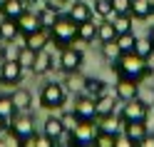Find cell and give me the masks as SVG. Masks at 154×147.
Instances as JSON below:
<instances>
[{"mask_svg": "<svg viewBox=\"0 0 154 147\" xmlns=\"http://www.w3.org/2000/svg\"><path fill=\"white\" fill-rule=\"evenodd\" d=\"M112 72L117 77H127V80H134V82H142L144 77H149L147 65H144V57L137 55L134 50L122 53L117 60L112 62Z\"/></svg>", "mask_w": 154, "mask_h": 147, "instance_id": "obj_1", "label": "cell"}, {"mask_svg": "<svg viewBox=\"0 0 154 147\" xmlns=\"http://www.w3.org/2000/svg\"><path fill=\"white\" fill-rule=\"evenodd\" d=\"M47 33H50V45H55V50H62L77 40V23L70 15H57V20Z\"/></svg>", "mask_w": 154, "mask_h": 147, "instance_id": "obj_2", "label": "cell"}, {"mask_svg": "<svg viewBox=\"0 0 154 147\" xmlns=\"http://www.w3.org/2000/svg\"><path fill=\"white\" fill-rule=\"evenodd\" d=\"M40 107L42 110H62L65 102H67V87L65 82H57V80H50L40 87Z\"/></svg>", "mask_w": 154, "mask_h": 147, "instance_id": "obj_3", "label": "cell"}, {"mask_svg": "<svg viewBox=\"0 0 154 147\" xmlns=\"http://www.w3.org/2000/svg\"><path fill=\"white\" fill-rule=\"evenodd\" d=\"M8 135H10L13 140H17L20 145H25L27 137L35 135V117H32V112L30 110H27V112H17L13 117L10 127H8Z\"/></svg>", "mask_w": 154, "mask_h": 147, "instance_id": "obj_4", "label": "cell"}, {"mask_svg": "<svg viewBox=\"0 0 154 147\" xmlns=\"http://www.w3.org/2000/svg\"><path fill=\"white\" fill-rule=\"evenodd\" d=\"M85 62V53L80 50V47H75L72 45H67L60 50V57H57V67L65 72V75H70V72H80V67Z\"/></svg>", "mask_w": 154, "mask_h": 147, "instance_id": "obj_5", "label": "cell"}, {"mask_svg": "<svg viewBox=\"0 0 154 147\" xmlns=\"http://www.w3.org/2000/svg\"><path fill=\"white\" fill-rule=\"evenodd\" d=\"M119 120L122 122H147L149 120V105L139 100V97H134V100L124 102L122 112H119Z\"/></svg>", "mask_w": 154, "mask_h": 147, "instance_id": "obj_6", "label": "cell"}, {"mask_svg": "<svg viewBox=\"0 0 154 147\" xmlns=\"http://www.w3.org/2000/svg\"><path fill=\"white\" fill-rule=\"evenodd\" d=\"M23 75H25V67L17 60H3V62H0V85H3V87L20 85L23 82Z\"/></svg>", "mask_w": 154, "mask_h": 147, "instance_id": "obj_7", "label": "cell"}, {"mask_svg": "<svg viewBox=\"0 0 154 147\" xmlns=\"http://www.w3.org/2000/svg\"><path fill=\"white\" fill-rule=\"evenodd\" d=\"M72 110L85 122H94L97 120V102H94V97H90L87 92H77L75 95V107Z\"/></svg>", "mask_w": 154, "mask_h": 147, "instance_id": "obj_8", "label": "cell"}, {"mask_svg": "<svg viewBox=\"0 0 154 147\" xmlns=\"http://www.w3.org/2000/svg\"><path fill=\"white\" fill-rule=\"evenodd\" d=\"M114 95L119 97V102H129V100H134V97H139V82L127 80V77H117Z\"/></svg>", "mask_w": 154, "mask_h": 147, "instance_id": "obj_9", "label": "cell"}, {"mask_svg": "<svg viewBox=\"0 0 154 147\" xmlns=\"http://www.w3.org/2000/svg\"><path fill=\"white\" fill-rule=\"evenodd\" d=\"M15 23H17V30H20V35H23V37L42 27V23H40V18H37V13H32L30 8H27V10H25L20 18H17Z\"/></svg>", "mask_w": 154, "mask_h": 147, "instance_id": "obj_10", "label": "cell"}, {"mask_svg": "<svg viewBox=\"0 0 154 147\" xmlns=\"http://www.w3.org/2000/svg\"><path fill=\"white\" fill-rule=\"evenodd\" d=\"M75 145H94V135H97V125L94 122H85L80 120V125L75 127Z\"/></svg>", "mask_w": 154, "mask_h": 147, "instance_id": "obj_11", "label": "cell"}, {"mask_svg": "<svg viewBox=\"0 0 154 147\" xmlns=\"http://www.w3.org/2000/svg\"><path fill=\"white\" fill-rule=\"evenodd\" d=\"M52 67H55V55L45 47V50H37V55H35V65H32L30 72H32V75H47Z\"/></svg>", "mask_w": 154, "mask_h": 147, "instance_id": "obj_12", "label": "cell"}, {"mask_svg": "<svg viewBox=\"0 0 154 147\" xmlns=\"http://www.w3.org/2000/svg\"><path fill=\"white\" fill-rule=\"evenodd\" d=\"M23 40H25V43H23L25 47H30V50L37 53V50H45V47L50 45V33H47L45 27H40V30H35V33H30V35H25Z\"/></svg>", "mask_w": 154, "mask_h": 147, "instance_id": "obj_13", "label": "cell"}, {"mask_svg": "<svg viewBox=\"0 0 154 147\" xmlns=\"http://www.w3.org/2000/svg\"><path fill=\"white\" fill-rule=\"evenodd\" d=\"M57 15H60V5H57V0H47V5H42L40 10H37V18H40V23L45 30H50L52 23L57 20Z\"/></svg>", "mask_w": 154, "mask_h": 147, "instance_id": "obj_14", "label": "cell"}, {"mask_svg": "<svg viewBox=\"0 0 154 147\" xmlns=\"http://www.w3.org/2000/svg\"><path fill=\"white\" fill-rule=\"evenodd\" d=\"M72 18V20L80 25V23H85V20H92V15H94V10H92V5H87L85 0H75V3L70 5V13H67Z\"/></svg>", "mask_w": 154, "mask_h": 147, "instance_id": "obj_15", "label": "cell"}, {"mask_svg": "<svg viewBox=\"0 0 154 147\" xmlns=\"http://www.w3.org/2000/svg\"><path fill=\"white\" fill-rule=\"evenodd\" d=\"M25 10H27V5L23 0H3V3H0V15L10 18V20H17Z\"/></svg>", "mask_w": 154, "mask_h": 147, "instance_id": "obj_16", "label": "cell"}, {"mask_svg": "<svg viewBox=\"0 0 154 147\" xmlns=\"http://www.w3.org/2000/svg\"><path fill=\"white\" fill-rule=\"evenodd\" d=\"M82 92H87L90 97H102L104 92H109L107 90V82L102 80V77H85V82H82Z\"/></svg>", "mask_w": 154, "mask_h": 147, "instance_id": "obj_17", "label": "cell"}, {"mask_svg": "<svg viewBox=\"0 0 154 147\" xmlns=\"http://www.w3.org/2000/svg\"><path fill=\"white\" fill-rule=\"evenodd\" d=\"M154 15V0H132V18L134 20H149Z\"/></svg>", "mask_w": 154, "mask_h": 147, "instance_id": "obj_18", "label": "cell"}, {"mask_svg": "<svg viewBox=\"0 0 154 147\" xmlns=\"http://www.w3.org/2000/svg\"><path fill=\"white\" fill-rule=\"evenodd\" d=\"M94 40H97V25H94V20H85L77 25V43L90 45Z\"/></svg>", "mask_w": 154, "mask_h": 147, "instance_id": "obj_19", "label": "cell"}, {"mask_svg": "<svg viewBox=\"0 0 154 147\" xmlns=\"http://www.w3.org/2000/svg\"><path fill=\"white\" fill-rule=\"evenodd\" d=\"M122 125H124V130H122V132L127 135V137H129V140H132L134 145H139V142H142V137L149 132L147 122H122Z\"/></svg>", "mask_w": 154, "mask_h": 147, "instance_id": "obj_20", "label": "cell"}, {"mask_svg": "<svg viewBox=\"0 0 154 147\" xmlns=\"http://www.w3.org/2000/svg\"><path fill=\"white\" fill-rule=\"evenodd\" d=\"M15 115H17V107L13 102V95H0V120L10 127V122H13Z\"/></svg>", "mask_w": 154, "mask_h": 147, "instance_id": "obj_21", "label": "cell"}, {"mask_svg": "<svg viewBox=\"0 0 154 147\" xmlns=\"http://www.w3.org/2000/svg\"><path fill=\"white\" fill-rule=\"evenodd\" d=\"M13 102H15V107H17V112L32 110V92L25 90V87H17V90L13 92Z\"/></svg>", "mask_w": 154, "mask_h": 147, "instance_id": "obj_22", "label": "cell"}, {"mask_svg": "<svg viewBox=\"0 0 154 147\" xmlns=\"http://www.w3.org/2000/svg\"><path fill=\"white\" fill-rule=\"evenodd\" d=\"M119 115H102V117H97L94 120V125H97V130H102V132H112V135H117L119 132Z\"/></svg>", "mask_w": 154, "mask_h": 147, "instance_id": "obj_23", "label": "cell"}, {"mask_svg": "<svg viewBox=\"0 0 154 147\" xmlns=\"http://www.w3.org/2000/svg\"><path fill=\"white\" fill-rule=\"evenodd\" d=\"M97 117H102V115H112L114 112V105L119 102V97L117 95H112V92H104L102 97H97Z\"/></svg>", "mask_w": 154, "mask_h": 147, "instance_id": "obj_24", "label": "cell"}, {"mask_svg": "<svg viewBox=\"0 0 154 147\" xmlns=\"http://www.w3.org/2000/svg\"><path fill=\"white\" fill-rule=\"evenodd\" d=\"M42 132L47 135V137H50V140L55 142L57 140V137H60L62 132H65V127H62V120H60V115H50V117H47V120H45V125H42Z\"/></svg>", "mask_w": 154, "mask_h": 147, "instance_id": "obj_25", "label": "cell"}, {"mask_svg": "<svg viewBox=\"0 0 154 147\" xmlns=\"http://www.w3.org/2000/svg\"><path fill=\"white\" fill-rule=\"evenodd\" d=\"M17 35H20L17 23L10 20V18H3V20H0V37H3V43H15Z\"/></svg>", "mask_w": 154, "mask_h": 147, "instance_id": "obj_26", "label": "cell"}, {"mask_svg": "<svg viewBox=\"0 0 154 147\" xmlns=\"http://www.w3.org/2000/svg\"><path fill=\"white\" fill-rule=\"evenodd\" d=\"M114 37H117V30H114L112 18H102V23L97 25V40L100 43H109Z\"/></svg>", "mask_w": 154, "mask_h": 147, "instance_id": "obj_27", "label": "cell"}, {"mask_svg": "<svg viewBox=\"0 0 154 147\" xmlns=\"http://www.w3.org/2000/svg\"><path fill=\"white\" fill-rule=\"evenodd\" d=\"M114 30H117V35H122V33H129L132 30V25H134V18H132V13H114Z\"/></svg>", "mask_w": 154, "mask_h": 147, "instance_id": "obj_28", "label": "cell"}, {"mask_svg": "<svg viewBox=\"0 0 154 147\" xmlns=\"http://www.w3.org/2000/svg\"><path fill=\"white\" fill-rule=\"evenodd\" d=\"M94 15H100V18H114V5H112V0H94Z\"/></svg>", "mask_w": 154, "mask_h": 147, "instance_id": "obj_29", "label": "cell"}, {"mask_svg": "<svg viewBox=\"0 0 154 147\" xmlns=\"http://www.w3.org/2000/svg\"><path fill=\"white\" fill-rule=\"evenodd\" d=\"M114 40H117V45H119V50H122V53H129V50H134L137 35H134V33L129 30V33H122V35H117Z\"/></svg>", "mask_w": 154, "mask_h": 147, "instance_id": "obj_30", "label": "cell"}, {"mask_svg": "<svg viewBox=\"0 0 154 147\" xmlns=\"http://www.w3.org/2000/svg\"><path fill=\"white\" fill-rule=\"evenodd\" d=\"M119 55H122V50H119V45H117V40L102 43V57H104V60H109V62H114V60H117Z\"/></svg>", "mask_w": 154, "mask_h": 147, "instance_id": "obj_31", "label": "cell"}, {"mask_svg": "<svg viewBox=\"0 0 154 147\" xmlns=\"http://www.w3.org/2000/svg\"><path fill=\"white\" fill-rule=\"evenodd\" d=\"M35 50H30V47H20V53H17V62H20L23 67H25V70H32V65H35Z\"/></svg>", "mask_w": 154, "mask_h": 147, "instance_id": "obj_32", "label": "cell"}, {"mask_svg": "<svg viewBox=\"0 0 154 147\" xmlns=\"http://www.w3.org/2000/svg\"><path fill=\"white\" fill-rule=\"evenodd\" d=\"M50 145H55V142H52L45 132H42V135H37V132H35V135H30V137L25 140L23 147H50Z\"/></svg>", "mask_w": 154, "mask_h": 147, "instance_id": "obj_33", "label": "cell"}, {"mask_svg": "<svg viewBox=\"0 0 154 147\" xmlns=\"http://www.w3.org/2000/svg\"><path fill=\"white\" fill-rule=\"evenodd\" d=\"M114 140H117V135H112V132L97 130V135H94V145L97 147H114Z\"/></svg>", "mask_w": 154, "mask_h": 147, "instance_id": "obj_34", "label": "cell"}, {"mask_svg": "<svg viewBox=\"0 0 154 147\" xmlns=\"http://www.w3.org/2000/svg\"><path fill=\"white\" fill-rule=\"evenodd\" d=\"M60 120H62V127H65V130H70V132H75V127L80 125V117L75 115V110L62 112V115H60Z\"/></svg>", "mask_w": 154, "mask_h": 147, "instance_id": "obj_35", "label": "cell"}, {"mask_svg": "<svg viewBox=\"0 0 154 147\" xmlns=\"http://www.w3.org/2000/svg\"><path fill=\"white\" fill-rule=\"evenodd\" d=\"M154 50V45H152V40H149V37H137V43H134V53H137V55H149Z\"/></svg>", "mask_w": 154, "mask_h": 147, "instance_id": "obj_36", "label": "cell"}, {"mask_svg": "<svg viewBox=\"0 0 154 147\" xmlns=\"http://www.w3.org/2000/svg\"><path fill=\"white\" fill-rule=\"evenodd\" d=\"M82 77H77V72H70V75H65V85L70 87V90H82Z\"/></svg>", "mask_w": 154, "mask_h": 147, "instance_id": "obj_37", "label": "cell"}, {"mask_svg": "<svg viewBox=\"0 0 154 147\" xmlns=\"http://www.w3.org/2000/svg\"><path fill=\"white\" fill-rule=\"evenodd\" d=\"M114 13H132V0H112Z\"/></svg>", "mask_w": 154, "mask_h": 147, "instance_id": "obj_38", "label": "cell"}, {"mask_svg": "<svg viewBox=\"0 0 154 147\" xmlns=\"http://www.w3.org/2000/svg\"><path fill=\"white\" fill-rule=\"evenodd\" d=\"M55 145H60V147H67V145H75V135L70 132V130H65L60 137L55 140Z\"/></svg>", "mask_w": 154, "mask_h": 147, "instance_id": "obj_39", "label": "cell"}, {"mask_svg": "<svg viewBox=\"0 0 154 147\" xmlns=\"http://www.w3.org/2000/svg\"><path fill=\"white\" fill-rule=\"evenodd\" d=\"M144 65H147V72L154 75V50H152L149 55H144Z\"/></svg>", "mask_w": 154, "mask_h": 147, "instance_id": "obj_40", "label": "cell"}, {"mask_svg": "<svg viewBox=\"0 0 154 147\" xmlns=\"http://www.w3.org/2000/svg\"><path fill=\"white\" fill-rule=\"evenodd\" d=\"M139 147H154V135L152 132H147L142 137V142H139Z\"/></svg>", "mask_w": 154, "mask_h": 147, "instance_id": "obj_41", "label": "cell"}, {"mask_svg": "<svg viewBox=\"0 0 154 147\" xmlns=\"http://www.w3.org/2000/svg\"><path fill=\"white\" fill-rule=\"evenodd\" d=\"M3 60H5V43L0 45V62H3Z\"/></svg>", "mask_w": 154, "mask_h": 147, "instance_id": "obj_42", "label": "cell"}, {"mask_svg": "<svg viewBox=\"0 0 154 147\" xmlns=\"http://www.w3.org/2000/svg\"><path fill=\"white\" fill-rule=\"evenodd\" d=\"M147 37L152 40V45H154V27H149V33H147Z\"/></svg>", "mask_w": 154, "mask_h": 147, "instance_id": "obj_43", "label": "cell"}, {"mask_svg": "<svg viewBox=\"0 0 154 147\" xmlns=\"http://www.w3.org/2000/svg\"><path fill=\"white\" fill-rule=\"evenodd\" d=\"M23 3H25L27 8H30V5H37V3H40V0H23Z\"/></svg>", "mask_w": 154, "mask_h": 147, "instance_id": "obj_44", "label": "cell"}, {"mask_svg": "<svg viewBox=\"0 0 154 147\" xmlns=\"http://www.w3.org/2000/svg\"><path fill=\"white\" fill-rule=\"evenodd\" d=\"M57 3H67V0H57Z\"/></svg>", "mask_w": 154, "mask_h": 147, "instance_id": "obj_45", "label": "cell"}, {"mask_svg": "<svg viewBox=\"0 0 154 147\" xmlns=\"http://www.w3.org/2000/svg\"><path fill=\"white\" fill-rule=\"evenodd\" d=\"M0 45H3V37H0Z\"/></svg>", "mask_w": 154, "mask_h": 147, "instance_id": "obj_46", "label": "cell"}, {"mask_svg": "<svg viewBox=\"0 0 154 147\" xmlns=\"http://www.w3.org/2000/svg\"><path fill=\"white\" fill-rule=\"evenodd\" d=\"M0 3H3V0H0Z\"/></svg>", "mask_w": 154, "mask_h": 147, "instance_id": "obj_47", "label": "cell"}]
</instances>
